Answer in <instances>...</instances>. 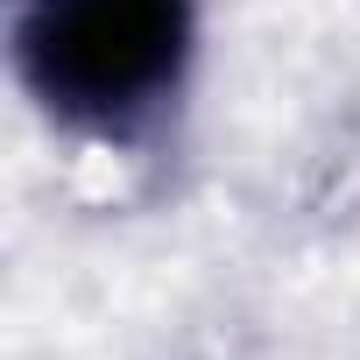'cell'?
<instances>
[{
  "label": "cell",
  "instance_id": "obj_1",
  "mask_svg": "<svg viewBox=\"0 0 360 360\" xmlns=\"http://www.w3.org/2000/svg\"><path fill=\"white\" fill-rule=\"evenodd\" d=\"M29 85L92 127L141 113L191 50V0H29L22 8Z\"/></svg>",
  "mask_w": 360,
  "mask_h": 360
}]
</instances>
